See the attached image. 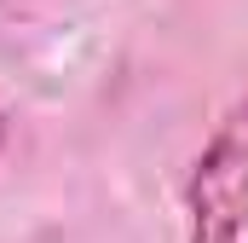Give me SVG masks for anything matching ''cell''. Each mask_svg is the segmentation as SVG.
I'll return each instance as SVG.
<instances>
[{
    "label": "cell",
    "mask_w": 248,
    "mask_h": 243,
    "mask_svg": "<svg viewBox=\"0 0 248 243\" xmlns=\"http://www.w3.org/2000/svg\"><path fill=\"white\" fill-rule=\"evenodd\" d=\"M0 139H6V122H0Z\"/></svg>",
    "instance_id": "cell-2"
},
{
    "label": "cell",
    "mask_w": 248,
    "mask_h": 243,
    "mask_svg": "<svg viewBox=\"0 0 248 243\" xmlns=\"http://www.w3.org/2000/svg\"><path fill=\"white\" fill-rule=\"evenodd\" d=\"M190 243H248V99L214 127L185 185Z\"/></svg>",
    "instance_id": "cell-1"
}]
</instances>
